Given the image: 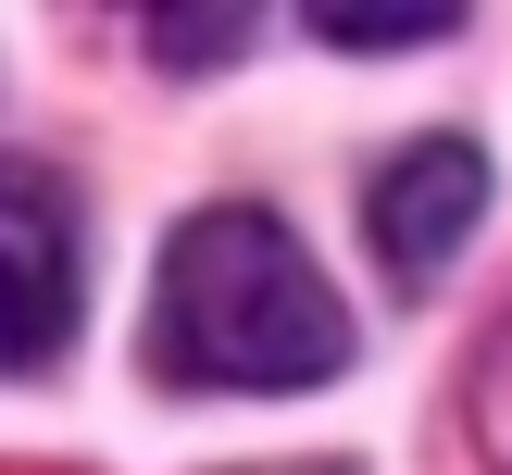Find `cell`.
Segmentation results:
<instances>
[{
  "label": "cell",
  "mask_w": 512,
  "mask_h": 475,
  "mask_svg": "<svg viewBox=\"0 0 512 475\" xmlns=\"http://www.w3.org/2000/svg\"><path fill=\"white\" fill-rule=\"evenodd\" d=\"M463 425H475V450L512 475V313L488 325V350H475V388H463Z\"/></svg>",
  "instance_id": "cell-5"
},
{
  "label": "cell",
  "mask_w": 512,
  "mask_h": 475,
  "mask_svg": "<svg viewBox=\"0 0 512 475\" xmlns=\"http://www.w3.org/2000/svg\"><path fill=\"white\" fill-rule=\"evenodd\" d=\"M88 313V238H75L63 175L0 163V375L50 363Z\"/></svg>",
  "instance_id": "cell-2"
},
{
  "label": "cell",
  "mask_w": 512,
  "mask_h": 475,
  "mask_svg": "<svg viewBox=\"0 0 512 475\" xmlns=\"http://www.w3.org/2000/svg\"><path fill=\"white\" fill-rule=\"evenodd\" d=\"M150 50L175 75H213L225 50H250V13H150Z\"/></svg>",
  "instance_id": "cell-6"
},
{
  "label": "cell",
  "mask_w": 512,
  "mask_h": 475,
  "mask_svg": "<svg viewBox=\"0 0 512 475\" xmlns=\"http://www.w3.org/2000/svg\"><path fill=\"white\" fill-rule=\"evenodd\" d=\"M350 363V300L263 200H213L163 238L150 275V375L175 388H325Z\"/></svg>",
  "instance_id": "cell-1"
},
{
  "label": "cell",
  "mask_w": 512,
  "mask_h": 475,
  "mask_svg": "<svg viewBox=\"0 0 512 475\" xmlns=\"http://www.w3.org/2000/svg\"><path fill=\"white\" fill-rule=\"evenodd\" d=\"M450 0H313V38L325 50H438L450 38Z\"/></svg>",
  "instance_id": "cell-4"
},
{
  "label": "cell",
  "mask_w": 512,
  "mask_h": 475,
  "mask_svg": "<svg viewBox=\"0 0 512 475\" xmlns=\"http://www.w3.org/2000/svg\"><path fill=\"white\" fill-rule=\"evenodd\" d=\"M475 213H488V150L475 138H413V150H388L375 188H363L375 250H388V275H413V288L475 238Z\"/></svg>",
  "instance_id": "cell-3"
}]
</instances>
